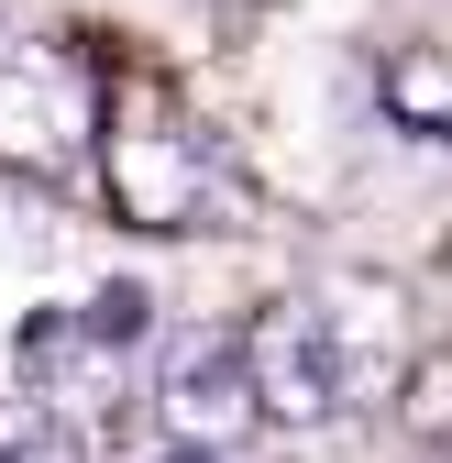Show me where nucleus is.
<instances>
[{
    "instance_id": "obj_1",
    "label": "nucleus",
    "mask_w": 452,
    "mask_h": 463,
    "mask_svg": "<svg viewBox=\"0 0 452 463\" xmlns=\"http://www.w3.org/2000/svg\"><path fill=\"white\" fill-rule=\"evenodd\" d=\"M99 199L110 221H133V232H210V221H232V165H221V144L188 122L177 99H110V122H99Z\"/></svg>"
},
{
    "instance_id": "obj_2",
    "label": "nucleus",
    "mask_w": 452,
    "mask_h": 463,
    "mask_svg": "<svg viewBox=\"0 0 452 463\" xmlns=\"http://www.w3.org/2000/svg\"><path fill=\"white\" fill-rule=\"evenodd\" d=\"M110 122V89H99V55L67 44V33H23L0 44V165L23 177H55L78 165Z\"/></svg>"
},
{
    "instance_id": "obj_3",
    "label": "nucleus",
    "mask_w": 452,
    "mask_h": 463,
    "mask_svg": "<svg viewBox=\"0 0 452 463\" xmlns=\"http://www.w3.org/2000/svg\"><path fill=\"white\" fill-rule=\"evenodd\" d=\"M243 386H254V420L276 430H320L331 409L353 397V342L320 298H265L243 331Z\"/></svg>"
},
{
    "instance_id": "obj_4",
    "label": "nucleus",
    "mask_w": 452,
    "mask_h": 463,
    "mask_svg": "<svg viewBox=\"0 0 452 463\" xmlns=\"http://www.w3.org/2000/svg\"><path fill=\"white\" fill-rule=\"evenodd\" d=\"M12 354H23V397H33L55 430L89 441L110 409H122V354H99V342L78 331V309H33Z\"/></svg>"
},
{
    "instance_id": "obj_5",
    "label": "nucleus",
    "mask_w": 452,
    "mask_h": 463,
    "mask_svg": "<svg viewBox=\"0 0 452 463\" xmlns=\"http://www.w3.org/2000/svg\"><path fill=\"white\" fill-rule=\"evenodd\" d=\"M155 420L177 430V441H199V452L243 441V420H254V386H243V342H221V331L177 342V354L155 364Z\"/></svg>"
},
{
    "instance_id": "obj_6",
    "label": "nucleus",
    "mask_w": 452,
    "mask_h": 463,
    "mask_svg": "<svg viewBox=\"0 0 452 463\" xmlns=\"http://www.w3.org/2000/svg\"><path fill=\"white\" fill-rule=\"evenodd\" d=\"M386 110L419 122V133H452V67L441 55H398V67H386Z\"/></svg>"
},
{
    "instance_id": "obj_7",
    "label": "nucleus",
    "mask_w": 452,
    "mask_h": 463,
    "mask_svg": "<svg viewBox=\"0 0 452 463\" xmlns=\"http://www.w3.org/2000/svg\"><path fill=\"white\" fill-rule=\"evenodd\" d=\"M0 463H89V441L55 430L33 397H0Z\"/></svg>"
},
{
    "instance_id": "obj_8",
    "label": "nucleus",
    "mask_w": 452,
    "mask_h": 463,
    "mask_svg": "<svg viewBox=\"0 0 452 463\" xmlns=\"http://www.w3.org/2000/svg\"><path fill=\"white\" fill-rule=\"evenodd\" d=\"M144 320H155V309H144V287H99V298L78 309V331L99 342V354H122V342H144Z\"/></svg>"
},
{
    "instance_id": "obj_9",
    "label": "nucleus",
    "mask_w": 452,
    "mask_h": 463,
    "mask_svg": "<svg viewBox=\"0 0 452 463\" xmlns=\"http://www.w3.org/2000/svg\"><path fill=\"white\" fill-rule=\"evenodd\" d=\"M165 463H221V452H199V441H177V452H165Z\"/></svg>"
}]
</instances>
